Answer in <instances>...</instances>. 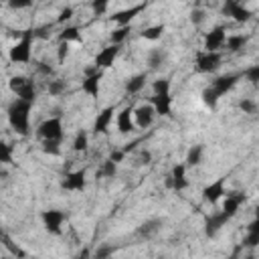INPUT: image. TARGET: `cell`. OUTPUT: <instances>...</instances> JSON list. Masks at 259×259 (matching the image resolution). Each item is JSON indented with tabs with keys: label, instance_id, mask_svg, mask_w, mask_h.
I'll list each match as a JSON object with an SVG mask.
<instances>
[{
	"label": "cell",
	"instance_id": "6da1fadb",
	"mask_svg": "<svg viewBox=\"0 0 259 259\" xmlns=\"http://www.w3.org/2000/svg\"><path fill=\"white\" fill-rule=\"evenodd\" d=\"M30 111H32V103L22 101V99H12L6 107V119L8 125L18 134V136H28L30 132Z\"/></svg>",
	"mask_w": 259,
	"mask_h": 259
},
{
	"label": "cell",
	"instance_id": "7a4b0ae2",
	"mask_svg": "<svg viewBox=\"0 0 259 259\" xmlns=\"http://www.w3.org/2000/svg\"><path fill=\"white\" fill-rule=\"evenodd\" d=\"M32 40L34 30H24V34L8 49V61L16 65H28L32 59Z\"/></svg>",
	"mask_w": 259,
	"mask_h": 259
},
{
	"label": "cell",
	"instance_id": "3957f363",
	"mask_svg": "<svg viewBox=\"0 0 259 259\" xmlns=\"http://www.w3.org/2000/svg\"><path fill=\"white\" fill-rule=\"evenodd\" d=\"M36 138L40 142H63L65 138V127H63V117L61 115H51L42 119L36 125Z\"/></svg>",
	"mask_w": 259,
	"mask_h": 259
},
{
	"label": "cell",
	"instance_id": "277c9868",
	"mask_svg": "<svg viewBox=\"0 0 259 259\" xmlns=\"http://www.w3.org/2000/svg\"><path fill=\"white\" fill-rule=\"evenodd\" d=\"M8 89L16 95V99H22V101H28L34 105L36 101V85L30 77H24V75H12L8 79Z\"/></svg>",
	"mask_w": 259,
	"mask_h": 259
},
{
	"label": "cell",
	"instance_id": "5b68a950",
	"mask_svg": "<svg viewBox=\"0 0 259 259\" xmlns=\"http://www.w3.org/2000/svg\"><path fill=\"white\" fill-rule=\"evenodd\" d=\"M40 223L49 235H61L63 225L67 223V214L61 208H47L40 212Z\"/></svg>",
	"mask_w": 259,
	"mask_h": 259
},
{
	"label": "cell",
	"instance_id": "8992f818",
	"mask_svg": "<svg viewBox=\"0 0 259 259\" xmlns=\"http://www.w3.org/2000/svg\"><path fill=\"white\" fill-rule=\"evenodd\" d=\"M225 40H227V26L225 24H217L208 32H204L202 49L206 53H221V49L225 47Z\"/></svg>",
	"mask_w": 259,
	"mask_h": 259
},
{
	"label": "cell",
	"instance_id": "52a82bcc",
	"mask_svg": "<svg viewBox=\"0 0 259 259\" xmlns=\"http://www.w3.org/2000/svg\"><path fill=\"white\" fill-rule=\"evenodd\" d=\"M221 63H223V55L221 53H206V51H200L194 59V65H196V71L200 73H217L221 69Z\"/></svg>",
	"mask_w": 259,
	"mask_h": 259
},
{
	"label": "cell",
	"instance_id": "ba28073f",
	"mask_svg": "<svg viewBox=\"0 0 259 259\" xmlns=\"http://www.w3.org/2000/svg\"><path fill=\"white\" fill-rule=\"evenodd\" d=\"M85 186H87V170L85 168L67 172L65 178L61 180V188H65L67 192H83Z\"/></svg>",
	"mask_w": 259,
	"mask_h": 259
},
{
	"label": "cell",
	"instance_id": "9c48e42d",
	"mask_svg": "<svg viewBox=\"0 0 259 259\" xmlns=\"http://www.w3.org/2000/svg\"><path fill=\"white\" fill-rule=\"evenodd\" d=\"M223 14L225 16H229V18H233L235 22H239V24H243V22H249L251 20V16H253V12L245 6V4H241V2H237V0H227L225 4H223Z\"/></svg>",
	"mask_w": 259,
	"mask_h": 259
},
{
	"label": "cell",
	"instance_id": "30bf717a",
	"mask_svg": "<svg viewBox=\"0 0 259 259\" xmlns=\"http://www.w3.org/2000/svg\"><path fill=\"white\" fill-rule=\"evenodd\" d=\"M119 53H121V47H117V45H107V47H103V49L95 55L93 67H95L97 71H105V69L113 67V63H115V59L119 57Z\"/></svg>",
	"mask_w": 259,
	"mask_h": 259
},
{
	"label": "cell",
	"instance_id": "8fae6325",
	"mask_svg": "<svg viewBox=\"0 0 259 259\" xmlns=\"http://www.w3.org/2000/svg\"><path fill=\"white\" fill-rule=\"evenodd\" d=\"M186 170H188V168H186L182 162H180V164H174L172 170H170V174H168V178H166V186L172 188V190H176V192L186 190V188H188Z\"/></svg>",
	"mask_w": 259,
	"mask_h": 259
},
{
	"label": "cell",
	"instance_id": "7c38bea8",
	"mask_svg": "<svg viewBox=\"0 0 259 259\" xmlns=\"http://www.w3.org/2000/svg\"><path fill=\"white\" fill-rule=\"evenodd\" d=\"M132 115H134L136 127H140V130H148V127L154 123V119H156L154 107H152L150 103H140V105H136L134 111H132Z\"/></svg>",
	"mask_w": 259,
	"mask_h": 259
},
{
	"label": "cell",
	"instance_id": "4fadbf2b",
	"mask_svg": "<svg viewBox=\"0 0 259 259\" xmlns=\"http://www.w3.org/2000/svg\"><path fill=\"white\" fill-rule=\"evenodd\" d=\"M225 184H227V178H225V176H221V178L212 180L210 184H206V186L202 188V200L208 202V204H217V202L227 194Z\"/></svg>",
	"mask_w": 259,
	"mask_h": 259
},
{
	"label": "cell",
	"instance_id": "5bb4252c",
	"mask_svg": "<svg viewBox=\"0 0 259 259\" xmlns=\"http://www.w3.org/2000/svg\"><path fill=\"white\" fill-rule=\"evenodd\" d=\"M247 200V196L243 194V192H231V194H225L223 196V204H221V212L231 221L237 212H239V208H241V204Z\"/></svg>",
	"mask_w": 259,
	"mask_h": 259
},
{
	"label": "cell",
	"instance_id": "9a60e30c",
	"mask_svg": "<svg viewBox=\"0 0 259 259\" xmlns=\"http://www.w3.org/2000/svg\"><path fill=\"white\" fill-rule=\"evenodd\" d=\"M146 2H142V4H134V6H130V8H123V10H117V12H113V16H111V20L115 22V26H130L132 24V20L142 12V10H146Z\"/></svg>",
	"mask_w": 259,
	"mask_h": 259
},
{
	"label": "cell",
	"instance_id": "2e32d148",
	"mask_svg": "<svg viewBox=\"0 0 259 259\" xmlns=\"http://www.w3.org/2000/svg\"><path fill=\"white\" fill-rule=\"evenodd\" d=\"M101 79H103V71L85 73V77L81 81V91L89 97H97L99 91H101Z\"/></svg>",
	"mask_w": 259,
	"mask_h": 259
},
{
	"label": "cell",
	"instance_id": "e0dca14e",
	"mask_svg": "<svg viewBox=\"0 0 259 259\" xmlns=\"http://www.w3.org/2000/svg\"><path fill=\"white\" fill-rule=\"evenodd\" d=\"M132 111H134V107H132V105H125V107H121V109L115 113L117 132L123 134V136L136 132V123H134V115H132Z\"/></svg>",
	"mask_w": 259,
	"mask_h": 259
},
{
	"label": "cell",
	"instance_id": "ac0fdd59",
	"mask_svg": "<svg viewBox=\"0 0 259 259\" xmlns=\"http://www.w3.org/2000/svg\"><path fill=\"white\" fill-rule=\"evenodd\" d=\"M239 79H241V75H237V73H227V75H219V77H214L212 79V83H210V87L223 97V95H227L237 83H239Z\"/></svg>",
	"mask_w": 259,
	"mask_h": 259
},
{
	"label": "cell",
	"instance_id": "d6986e66",
	"mask_svg": "<svg viewBox=\"0 0 259 259\" xmlns=\"http://www.w3.org/2000/svg\"><path fill=\"white\" fill-rule=\"evenodd\" d=\"M229 223V219L221 212V210H214V212H210V217H206L204 219V235L208 237V239H212L225 225Z\"/></svg>",
	"mask_w": 259,
	"mask_h": 259
},
{
	"label": "cell",
	"instance_id": "ffe728a7",
	"mask_svg": "<svg viewBox=\"0 0 259 259\" xmlns=\"http://www.w3.org/2000/svg\"><path fill=\"white\" fill-rule=\"evenodd\" d=\"M113 115H115V107H113V105L103 107V109L97 113L95 121H93V134H105V132L109 130L111 121H113Z\"/></svg>",
	"mask_w": 259,
	"mask_h": 259
},
{
	"label": "cell",
	"instance_id": "44dd1931",
	"mask_svg": "<svg viewBox=\"0 0 259 259\" xmlns=\"http://www.w3.org/2000/svg\"><path fill=\"white\" fill-rule=\"evenodd\" d=\"M150 105L154 107V113L156 115H170L172 113V97H170V93L152 95Z\"/></svg>",
	"mask_w": 259,
	"mask_h": 259
},
{
	"label": "cell",
	"instance_id": "7402d4cb",
	"mask_svg": "<svg viewBox=\"0 0 259 259\" xmlns=\"http://www.w3.org/2000/svg\"><path fill=\"white\" fill-rule=\"evenodd\" d=\"M160 227H162V221L160 219H148V221H144L140 227H138V237H142V239H152L158 231H160Z\"/></svg>",
	"mask_w": 259,
	"mask_h": 259
},
{
	"label": "cell",
	"instance_id": "603a6c76",
	"mask_svg": "<svg viewBox=\"0 0 259 259\" xmlns=\"http://www.w3.org/2000/svg\"><path fill=\"white\" fill-rule=\"evenodd\" d=\"M144 87H146V73H136V75H132V77L123 83V91L130 93V95L140 93Z\"/></svg>",
	"mask_w": 259,
	"mask_h": 259
},
{
	"label": "cell",
	"instance_id": "cb8c5ba5",
	"mask_svg": "<svg viewBox=\"0 0 259 259\" xmlns=\"http://www.w3.org/2000/svg\"><path fill=\"white\" fill-rule=\"evenodd\" d=\"M241 245L247 247V249H255V247L259 245V221H257V219L249 223L247 235L243 237V243H241Z\"/></svg>",
	"mask_w": 259,
	"mask_h": 259
},
{
	"label": "cell",
	"instance_id": "d4e9b609",
	"mask_svg": "<svg viewBox=\"0 0 259 259\" xmlns=\"http://www.w3.org/2000/svg\"><path fill=\"white\" fill-rule=\"evenodd\" d=\"M247 42H249V34H227L225 47L229 53H239L247 47Z\"/></svg>",
	"mask_w": 259,
	"mask_h": 259
},
{
	"label": "cell",
	"instance_id": "484cf974",
	"mask_svg": "<svg viewBox=\"0 0 259 259\" xmlns=\"http://www.w3.org/2000/svg\"><path fill=\"white\" fill-rule=\"evenodd\" d=\"M204 158V146L202 144H194L188 148L186 152V160H184V166L186 168H192V166H198Z\"/></svg>",
	"mask_w": 259,
	"mask_h": 259
},
{
	"label": "cell",
	"instance_id": "4316f807",
	"mask_svg": "<svg viewBox=\"0 0 259 259\" xmlns=\"http://www.w3.org/2000/svg\"><path fill=\"white\" fill-rule=\"evenodd\" d=\"M166 59H168V53H166L164 49H152V51L148 53V57H146V65H148L152 71H156V69H160V67L166 63Z\"/></svg>",
	"mask_w": 259,
	"mask_h": 259
},
{
	"label": "cell",
	"instance_id": "83f0119b",
	"mask_svg": "<svg viewBox=\"0 0 259 259\" xmlns=\"http://www.w3.org/2000/svg\"><path fill=\"white\" fill-rule=\"evenodd\" d=\"M57 38H59V42H67V45H71V42H79V40H81V28L75 26V24L65 26V28H61V32H59Z\"/></svg>",
	"mask_w": 259,
	"mask_h": 259
},
{
	"label": "cell",
	"instance_id": "f1b7e54d",
	"mask_svg": "<svg viewBox=\"0 0 259 259\" xmlns=\"http://www.w3.org/2000/svg\"><path fill=\"white\" fill-rule=\"evenodd\" d=\"M164 30H166V24H164V22H158V24L146 26V28L140 32V36H142L144 40H158V38H162Z\"/></svg>",
	"mask_w": 259,
	"mask_h": 259
},
{
	"label": "cell",
	"instance_id": "f546056e",
	"mask_svg": "<svg viewBox=\"0 0 259 259\" xmlns=\"http://www.w3.org/2000/svg\"><path fill=\"white\" fill-rule=\"evenodd\" d=\"M71 148H73V152H87V148H89V134L85 130H79L75 134L73 142H71Z\"/></svg>",
	"mask_w": 259,
	"mask_h": 259
},
{
	"label": "cell",
	"instance_id": "4dcf8cb0",
	"mask_svg": "<svg viewBox=\"0 0 259 259\" xmlns=\"http://www.w3.org/2000/svg\"><path fill=\"white\" fill-rule=\"evenodd\" d=\"M130 32H132V24L130 26H115L113 30H111V34H109V45H117V47H121V42L130 36Z\"/></svg>",
	"mask_w": 259,
	"mask_h": 259
},
{
	"label": "cell",
	"instance_id": "1f68e13d",
	"mask_svg": "<svg viewBox=\"0 0 259 259\" xmlns=\"http://www.w3.org/2000/svg\"><path fill=\"white\" fill-rule=\"evenodd\" d=\"M200 99H202V103L206 105V107H210V109H214L217 105H219V99H221V95L208 85V87H204L202 89V93H200Z\"/></svg>",
	"mask_w": 259,
	"mask_h": 259
},
{
	"label": "cell",
	"instance_id": "d6a6232c",
	"mask_svg": "<svg viewBox=\"0 0 259 259\" xmlns=\"http://www.w3.org/2000/svg\"><path fill=\"white\" fill-rule=\"evenodd\" d=\"M65 89H67V83H65L63 79H49V81H47V91H49V95H53V97L63 95Z\"/></svg>",
	"mask_w": 259,
	"mask_h": 259
},
{
	"label": "cell",
	"instance_id": "836d02e7",
	"mask_svg": "<svg viewBox=\"0 0 259 259\" xmlns=\"http://www.w3.org/2000/svg\"><path fill=\"white\" fill-rule=\"evenodd\" d=\"M101 178H113L115 174H117V164L115 162H111L109 158L107 160H103L101 162V166H99V172H97Z\"/></svg>",
	"mask_w": 259,
	"mask_h": 259
},
{
	"label": "cell",
	"instance_id": "e575fe53",
	"mask_svg": "<svg viewBox=\"0 0 259 259\" xmlns=\"http://www.w3.org/2000/svg\"><path fill=\"white\" fill-rule=\"evenodd\" d=\"M113 253H115V247H113L111 243H103V245H99V247L91 253V259H109Z\"/></svg>",
	"mask_w": 259,
	"mask_h": 259
},
{
	"label": "cell",
	"instance_id": "d590c367",
	"mask_svg": "<svg viewBox=\"0 0 259 259\" xmlns=\"http://www.w3.org/2000/svg\"><path fill=\"white\" fill-rule=\"evenodd\" d=\"M170 79L168 77H158L156 81H152V91L154 95H162V93H170Z\"/></svg>",
	"mask_w": 259,
	"mask_h": 259
},
{
	"label": "cell",
	"instance_id": "8d00e7d4",
	"mask_svg": "<svg viewBox=\"0 0 259 259\" xmlns=\"http://www.w3.org/2000/svg\"><path fill=\"white\" fill-rule=\"evenodd\" d=\"M239 109H241L243 113H247V115H255V113H257V101L251 99V97H243V99L239 101Z\"/></svg>",
	"mask_w": 259,
	"mask_h": 259
},
{
	"label": "cell",
	"instance_id": "74e56055",
	"mask_svg": "<svg viewBox=\"0 0 259 259\" xmlns=\"http://www.w3.org/2000/svg\"><path fill=\"white\" fill-rule=\"evenodd\" d=\"M0 164H12V146L0 140Z\"/></svg>",
	"mask_w": 259,
	"mask_h": 259
},
{
	"label": "cell",
	"instance_id": "f35d334b",
	"mask_svg": "<svg viewBox=\"0 0 259 259\" xmlns=\"http://www.w3.org/2000/svg\"><path fill=\"white\" fill-rule=\"evenodd\" d=\"M89 8H91V12H93L95 16H101V14H105V12L109 10V2H107V0H93V2L89 4Z\"/></svg>",
	"mask_w": 259,
	"mask_h": 259
},
{
	"label": "cell",
	"instance_id": "ab89813d",
	"mask_svg": "<svg viewBox=\"0 0 259 259\" xmlns=\"http://www.w3.org/2000/svg\"><path fill=\"white\" fill-rule=\"evenodd\" d=\"M40 150L49 156H59L61 154V142H40Z\"/></svg>",
	"mask_w": 259,
	"mask_h": 259
},
{
	"label": "cell",
	"instance_id": "60d3db41",
	"mask_svg": "<svg viewBox=\"0 0 259 259\" xmlns=\"http://www.w3.org/2000/svg\"><path fill=\"white\" fill-rule=\"evenodd\" d=\"M204 20H206V10L204 8H192L190 10V22L194 26H200Z\"/></svg>",
	"mask_w": 259,
	"mask_h": 259
},
{
	"label": "cell",
	"instance_id": "b9f144b4",
	"mask_svg": "<svg viewBox=\"0 0 259 259\" xmlns=\"http://www.w3.org/2000/svg\"><path fill=\"white\" fill-rule=\"evenodd\" d=\"M245 79L251 83V85H257L259 83V65H251L249 69H245Z\"/></svg>",
	"mask_w": 259,
	"mask_h": 259
},
{
	"label": "cell",
	"instance_id": "7bdbcfd3",
	"mask_svg": "<svg viewBox=\"0 0 259 259\" xmlns=\"http://www.w3.org/2000/svg\"><path fill=\"white\" fill-rule=\"evenodd\" d=\"M73 14H75V10H73L71 6H65V8H61V12H59V16H57V22H59V24H63V22L71 20V18H73Z\"/></svg>",
	"mask_w": 259,
	"mask_h": 259
},
{
	"label": "cell",
	"instance_id": "ee69618b",
	"mask_svg": "<svg viewBox=\"0 0 259 259\" xmlns=\"http://www.w3.org/2000/svg\"><path fill=\"white\" fill-rule=\"evenodd\" d=\"M69 57V45L67 42H59L57 45V63H63Z\"/></svg>",
	"mask_w": 259,
	"mask_h": 259
},
{
	"label": "cell",
	"instance_id": "f6af8a7d",
	"mask_svg": "<svg viewBox=\"0 0 259 259\" xmlns=\"http://www.w3.org/2000/svg\"><path fill=\"white\" fill-rule=\"evenodd\" d=\"M32 2L30 0H14V2H8V8L12 10H24V8H30Z\"/></svg>",
	"mask_w": 259,
	"mask_h": 259
},
{
	"label": "cell",
	"instance_id": "bcb514c9",
	"mask_svg": "<svg viewBox=\"0 0 259 259\" xmlns=\"http://www.w3.org/2000/svg\"><path fill=\"white\" fill-rule=\"evenodd\" d=\"M36 71H38L40 75H45V77H51V75L55 73V69H53L49 63H36Z\"/></svg>",
	"mask_w": 259,
	"mask_h": 259
},
{
	"label": "cell",
	"instance_id": "7dc6e473",
	"mask_svg": "<svg viewBox=\"0 0 259 259\" xmlns=\"http://www.w3.org/2000/svg\"><path fill=\"white\" fill-rule=\"evenodd\" d=\"M123 158H125V152H123V150H115V152H111V154H109V160H111V162H115V164H119Z\"/></svg>",
	"mask_w": 259,
	"mask_h": 259
},
{
	"label": "cell",
	"instance_id": "c3c4849f",
	"mask_svg": "<svg viewBox=\"0 0 259 259\" xmlns=\"http://www.w3.org/2000/svg\"><path fill=\"white\" fill-rule=\"evenodd\" d=\"M140 160H142L144 164H148V162L152 160V154H150L148 150H142V152H140Z\"/></svg>",
	"mask_w": 259,
	"mask_h": 259
},
{
	"label": "cell",
	"instance_id": "681fc988",
	"mask_svg": "<svg viewBox=\"0 0 259 259\" xmlns=\"http://www.w3.org/2000/svg\"><path fill=\"white\" fill-rule=\"evenodd\" d=\"M245 259H257V257H255V253H249V255H247Z\"/></svg>",
	"mask_w": 259,
	"mask_h": 259
},
{
	"label": "cell",
	"instance_id": "f907efd6",
	"mask_svg": "<svg viewBox=\"0 0 259 259\" xmlns=\"http://www.w3.org/2000/svg\"><path fill=\"white\" fill-rule=\"evenodd\" d=\"M229 259H237V255H231V257H229Z\"/></svg>",
	"mask_w": 259,
	"mask_h": 259
},
{
	"label": "cell",
	"instance_id": "816d5d0a",
	"mask_svg": "<svg viewBox=\"0 0 259 259\" xmlns=\"http://www.w3.org/2000/svg\"><path fill=\"white\" fill-rule=\"evenodd\" d=\"M158 259H166V257H158Z\"/></svg>",
	"mask_w": 259,
	"mask_h": 259
},
{
	"label": "cell",
	"instance_id": "f5cc1de1",
	"mask_svg": "<svg viewBox=\"0 0 259 259\" xmlns=\"http://www.w3.org/2000/svg\"><path fill=\"white\" fill-rule=\"evenodd\" d=\"M0 55H2V51H0Z\"/></svg>",
	"mask_w": 259,
	"mask_h": 259
},
{
	"label": "cell",
	"instance_id": "db71d44e",
	"mask_svg": "<svg viewBox=\"0 0 259 259\" xmlns=\"http://www.w3.org/2000/svg\"><path fill=\"white\" fill-rule=\"evenodd\" d=\"M0 259H4V257H0Z\"/></svg>",
	"mask_w": 259,
	"mask_h": 259
}]
</instances>
